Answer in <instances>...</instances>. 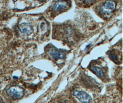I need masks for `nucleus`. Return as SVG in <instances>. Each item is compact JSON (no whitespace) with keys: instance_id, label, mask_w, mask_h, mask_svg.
Here are the masks:
<instances>
[{"instance_id":"9d476101","label":"nucleus","mask_w":123,"mask_h":103,"mask_svg":"<svg viewBox=\"0 0 123 103\" xmlns=\"http://www.w3.org/2000/svg\"><path fill=\"white\" fill-rule=\"evenodd\" d=\"M87 0V1H88V2H93V1H94L95 0Z\"/></svg>"},{"instance_id":"0eeeda50","label":"nucleus","mask_w":123,"mask_h":103,"mask_svg":"<svg viewBox=\"0 0 123 103\" xmlns=\"http://www.w3.org/2000/svg\"><path fill=\"white\" fill-rule=\"evenodd\" d=\"M91 70L97 76L99 77H103L104 76V72L101 68L98 66H94L91 68Z\"/></svg>"},{"instance_id":"6e6552de","label":"nucleus","mask_w":123,"mask_h":103,"mask_svg":"<svg viewBox=\"0 0 123 103\" xmlns=\"http://www.w3.org/2000/svg\"><path fill=\"white\" fill-rule=\"evenodd\" d=\"M109 57L112 59V60L114 61L115 62H117V60H118V57L117 56V54H116L115 52H111L109 54Z\"/></svg>"},{"instance_id":"f8f14e48","label":"nucleus","mask_w":123,"mask_h":103,"mask_svg":"<svg viewBox=\"0 0 123 103\" xmlns=\"http://www.w3.org/2000/svg\"><path fill=\"white\" fill-rule=\"evenodd\" d=\"M3 102V101H2V100H0V102Z\"/></svg>"},{"instance_id":"39448f33","label":"nucleus","mask_w":123,"mask_h":103,"mask_svg":"<svg viewBox=\"0 0 123 103\" xmlns=\"http://www.w3.org/2000/svg\"><path fill=\"white\" fill-rule=\"evenodd\" d=\"M68 7V3L65 0H60L55 3L53 6V9L55 11H62L67 9Z\"/></svg>"},{"instance_id":"f03ea898","label":"nucleus","mask_w":123,"mask_h":103,"mask_svg":"<svg viewBox=\"0 0 123 103\" xmlns=\"http://www.w3.org/2000/svg\"><path fill=\"white\" fill-rule=\"evenodd\" d=\"M116 3L112 0H107L105 3L101 6V12L103 14L109 15L116 9Z\"/></svg>"},{"instance_id":"1a4fd4ad","label":"nucleus","mask_w":123,"mask_h":103,"mask_svg":"<svg viewBox=\"0 0 123 103\" xmlns=\"http://www.w3.org/2000/svg\"><path fill=\"white\" fill-rule=\"evenodd\" d=\"M40 28L41 30V33H44L47 30V26L45 22H42L41 25L40 26Z\"/></svg>"},{"instance_id":"f257e3e1","label":"nucleus","mask_w":123,"mask_h":103,"mask_svg":"<svg viewBox=\"0 0 123 103\" xmlns=\"http://www.w3.org/2000/svg\"><path fill=\"white\" fill-rule=\"evenodd\" d=\"M24 89L19 85H13L9 87L6 90L7 94L15 99H21L24 95Z\"/></svg>"},{"instance_id":"9b49d317","label":"nucleus","mask_w":123,"mask_h":103,"mask_svg":"<svg viewBox=\"0 0 123 103\" xmlns=\"http://www.w3.org/2000/svg\"><path fill=\"white\" fill-rule=\"evenodd\" d=\"M39 0V1H44V0Z\"/></svg>"},{"instance_id":"ddd939ff","label":"nucleus","mask_w":123,"mask_h":103,"mask_svg":"<svg viewBox=\"0 0 123 103\" xmlns=\"http://www.w3.org/2000/svg\"><path fill=\"white\" fill-rule=\"evenodd\" d=\"M83 0V1H85V0Z\"/></svg>"},{"instance_id":"7ed1b4c3","label":"nucleus","mask_w":123,"mask_h":103,"mask_svg":"<svg viewBox=\"0 0 123 103\" xmlns=\"http://www.w3.org/2000/svg\"><path fill=\"white\" fill-rule=\"evenodd\" d=\"M73 95L78 98V100L82 103H90L92 101V99L90 95L83 91L75 90L73 92Z\"/></svg>"},{"instance_id":"423d86ee","label":"nucleus","mask_w":123,"mask_h":103,"mask_svg":"<svg viewBox=\"0 0 123 103\" xmlns=\"http://www.w3.org/2000/svg\"><path fill=\"white\" fill-rule=\"evenodd\" d=\"M49 54L55 59H64L65 58L66 54L64 52L56 49H52L50 50Z\"/></svg>"},{"instance_id":"20e7f679","label":"nucleus","mask_w":123,"mask_h":103,"mask_svg":"<svg viewBox=\"0 0 123 103\" xmlns=\"http://www.w3.org/2000/svg\"><path fill=\"white\" fill-rule=\"evenodd\" d=\"M20 32L25 36H28L33 32L32 26L29 23L23 22L18 26Z\"/></svg>"}]
</instances>
